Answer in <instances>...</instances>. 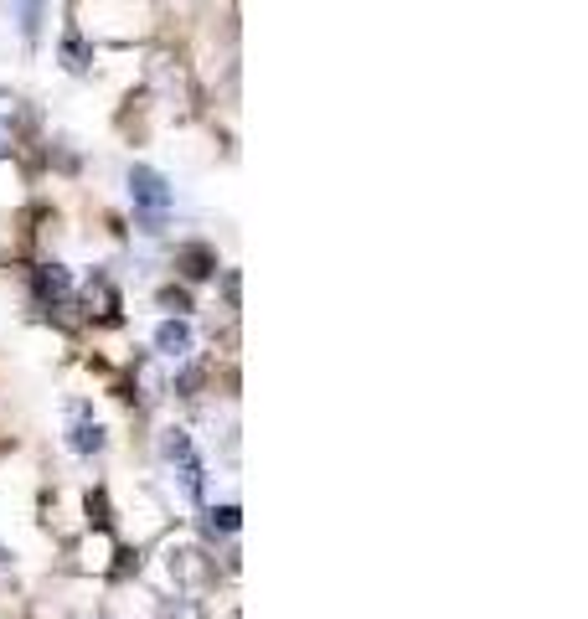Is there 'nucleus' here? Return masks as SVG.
<instances>
[{"label": "nucleus", "mask_w": 588, "mask_h": 619, "mask_svg": "<svg viewBox=\"0 0 588 619\" xmlns=\"http://www.w3.org/2000/svg\"><path fill=\"white\" fill-rule=\"evenodd\" d=\"M129 202L140 212L145 233H160L165 227V212H171V186H165V175L150 171V165H135L129 171Z\"/></svg>", "instance_id": "1"}, {"label": "nucleus", "mask_w": 588, "mask_h": 619, "mask_svg": "<svg viewBox=\"0 0 588 619\" xmlns=\"http://www.w3.org/2000/svg\"><path fill=\"white\" fill-rule=\"evenodd\" d=\"M67 444L78 449V454H98V449H104V429H98V418L88 413V403L73 408V434H67Z\"/></svg>", "instance_id": "2"}, {"label": "nucleus", "mask_w": 588, "mask_h": 619, "mask_svg": "<svg viewBox=\"0 0 588 619\" xmlns=\"http://www.w3.org/2000/svg\"><path fill=\"white\" fill-rule=\"evenodd\" d=\"M155 346H160V356H186L191 351V331L181 325V320H165L155 331Z\"/></svg>", "instance_id": "3"}, {"label": "nucleus", "mask_w": 588, "mask_h": 619, "mask_svg": "<svg viewBox=\"0 0 588 619\" xmlns=\"http://www.w3.org/2000/svg\"><path fill=\"white\" fill-rule=\"evenodd\" d=\"M42 295H52V300H67L73 295V285H67V274L52 264V269H42Z\"/></svg>", "instance_id": "4"}, {"label": "nucleus", "mask_w": 588, "mask_h": 619, "mask_svg": "<svg viewBox=\"0 0 588 619\" xmlns=\"http://www.w3.org/2000/svg\"><path fill=\"white\" fill-rule=\"evenodd\" d=\"M181 264H191V279H207V274L212 269H217V258H212V254H202V248H186V254H181Z\"/></svg>", "instance_id": "5"}, {"label": "nucleus", "mask_w": 588, "mask_h": 619, "mask_svg": "<svg viewBox=\"0 0 588 619\" xmlns=\"http://www.w3.org/2000/svg\"><path fill=\"white\" fill-rule=\"evenodd\" d=\"M21 5V32L36 36V26H42V0H16Z\"/></svg>", "instance_id": "6"}, {"label": "nucleus", "mask_w": 588, "mask_h": 619, "mask_svg": "<svg viewBox=\"0 0 588 619\" xmlns=\"http://www.w3.org/2000/svg\"><path fill=\"white\" fill-rule=\"evenodd\" d=\"M212 516H217L223 532H238V506H223V511H212Z\"/></svg>", "instance_id": "7"}]
</instances>
